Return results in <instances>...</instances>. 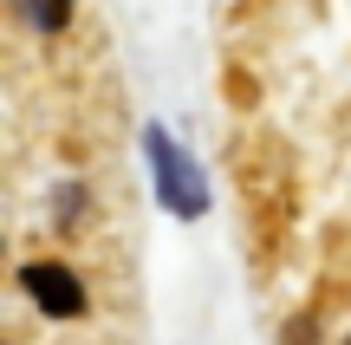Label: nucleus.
<instances>
[{
    "mask_svg": "<svg viewBox=\"0 0 351 345\" xmlns=\"http://www.w3.org/2000/svg\"><path fill=\"white\" fill-rule=\"evenodd\" d=\"M150 156H156V169H163V189H169V202L182 209V215H195V209H202V189H195V176H189V163L176 156V143L150 130Z\"/></svg>",
    "mask_w": 351,
    "mask_h": 345,
    "instance_id": "2",
    "label": "nucleus"
},
{
    "mask_svg": "<svg viewBox=\"0 0 351 345\" xmlns=\"http://www.w3.org/2000/svg\"><path fill=\"white\" fill-rule=\"evenodd\" d=\"M26 294H33L46 313H85V294H78V281H72L65 267H46V261H39V267H26Z\"/></svg>",
    "mask_w": 351,
    "mask_h": 345,
    "instance_id": "1",
    "label": "nucleus"
},
{
    "mask_svg": "<svg viewBox=\"0 0 351 345\" xmlns=\"http://www.w3.org/2000/svg\"><path fill=\"white\" fill-rule=\"evenodd\" d=\"M26 20L33 26H65V13H72V0H20Z\"/></svg>",
    "mask_w": 351,
    "mask_h": 345,
    "instance_id": "3",
    "label": "nucleus"
}]
</instances>
